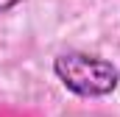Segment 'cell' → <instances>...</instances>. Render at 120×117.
Listing matches in <instances>:
<instances>
[{
  "instance_id": "6da1fadb",
  "label": "cell",
  "mask_w": 120,
  "mask_h": 117,
  "mask_svg": "<svg viewBox=\"0 0 120 117\" xmlns=\"http://www.w3.org/2000/svg\"><path fill=\"white\" fill-rule=\"evenodd\" d=\"M53 73L70 92L81 98H103L115 92L120 81V73L112 61L90 56V53H75V50L61 53L53 61Z\"/></svg>"
},
{
  "instance_id": "7a4b0ae2",
  "label": "cell",
  "mask_w": 120,
  "mask_h": 117,
  "mask_svg": "<svg viewBox=\"0 0 120 117\" xmlns=\"http://www.w3.org/2000/svg\"><path fill=\"white\" fill-rule=\"evenodd\" d=\"M17 3H22V0H0V14H6L8 8H14Z\"/></svg>"
}]
</instances>
